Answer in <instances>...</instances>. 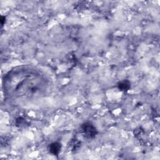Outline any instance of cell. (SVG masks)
Returning a JSON list of instances; mask_svg holds the SVG:
<instances>
[{
	"label": "cell",
	"mask_w": 160,
	"mask_h": 160,
	"mask_svg": "<svg viewBox=\"0 0 160 160\" xmlns=\"http://www.w3.org/2000/svg\"><path fill=\"white\" fill-rule=\"evenodd\" d=\"M81 129L84 137L88 139L95 138L98 133L96 127L89 121L83 122L81 126Z\"/></svg>",
	"instance_id": "cell-1"
},
{
	"label": "cell",
	"mask_w": 160,
	"mask_h": 160,
	"mask_svg": "<svg viewBox=\"0 0 160 160\" xmlns=\"http://www.w3.org/2000/svg\"><path fill=\"white\" fill-rule=\"evenodd\" d=\"M62 149V144L61 142L58 141H54L49 144L48 149L50 154L54 156H58Z\"/></svg>",
	"instance_id": "cell-2"
},
{
	"label": "cell",
	"mask_w": 160,
	"mask_h": 160,
	"mask_svg": "<svg viewBox=\"0 0 160 160\" xmlns=\"http://www.w3.org/2000/svg\"><path fill=\"white\" fill-rule=\"evenodd\" d=\"M117 87L119 91L127 92L131 88V82L128 79L121 80L118 82Z\"/></svg>",
	"instance_id": "cell-3"
},
{
	"label": "cell",
	"mask_w": 160,
	"mask_h": 160,
	"mask_svg": "<svg viewBox=\"0 0 160 160\" xmlns=\"http://www.w3.org/2000/svg\"><path fill=\"white\" fill-rule=\"evenodd\" d=\"M16 124L17 126H19V128H22V127H25V126L27 124V122L24 119L22 118H18L16 119Z\"/></svg>",
	"instance_id": "cell-4"
},
{
	"label": "cell",
	"mask_w": 160,
	"mask_h": 160,
	"mask_svg": "<svg viewBox=\"0 0 160 160\" xmlns=\"http://www.w3.org/2000/svg\"><path fill=\"white\" fill-rule=\"evenodd\" d=\"M0 22H1V24L2 26L5 24V22H6V17L5 16H1L0 17Z\"/></svg>",
	"instance_id": "cell-5"
}]
</instances>
